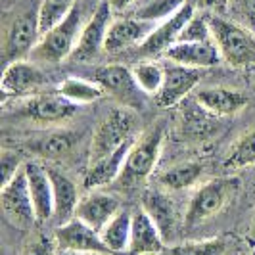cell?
Returning a JSON list of instances; mask_svg holds the SVG:
<instances>
[{"label": "cell", "instance_id": "obj_1", "mask_svg": "<svg viewBox=\"0 0 255 255\" xmlns=\"http://www.w3.org/2000/svg\"><path fill=\"white\" fill-rule=\"evenodd\" d=\"M42 38L40 31V0H17L4 13L2 54L4 64L25 60Z\"/></svg>", "mask_w": 255, "mask_h": 255}, {"label": "cell", "instance_id": "obj_2", "mask_svg": "<svg viewBox=\"0 0 255 255\" xmlns=\"http://www.w3.org/2000/svg\"><path fill=\"white\" fill-rule=\"evenodd\" d=\"M209 23L223 62L232 67H254L255 33L219 13H209Z\"/></svg>", "mask_w": 255, "mask_h": 255}, {"label": "cell", "instance_id": "obj_3", "mask_svg": "<svg viewBox=\"0 0 255 255\" xmlns=\"http://www.w3.org/2000/svg\"><path fill=\"white\" fill-rule=\"evenodd\" d=\"M81 31H83V13H81V8L75 6V10L64 21H60L58 25L42 35L40 42L31 52V56L38 62L58 64L67 56H73Z\"/></svg>", "mask_w": 255, "mask_h": 255}, {"label": "cell", "instance_id": "obj_4", "mask_svg": "<svg viewBox=\"0 0 255 255\" xmlns=\"http://www.w3.org/2000/svg\"><path fill=\"white\" fill-rule=\"evenodd\" d=\"M134 127H136V119L132 112H128L127 108L112 110L92 136L89 163L102 159L108 153L115 152L119 146H123L125 142L136 138Z\"/></svg>", "mask_w": 255, "mask_h": 255}, {"label": "cell", "instance_id": "obj_5", "mask_svg": "<svg viewBox=\"0 0 255 255\" xmlns=\"http://www.w3.org/2000/svg\"><path fill=\"white\" fill-rule=\"evenodd\" d=\"M161 144H163V127L161 125L150 128L140 138H136L127 155L123 173L119 177L123 186H134L152 175L153 167L161 153Z\"/></svg>", "mask_w": 255, "mask_h": 255}, {"label": "cell", "instance_id": "obj_6", "mask_svg": "<svg viewBox=\"0 0 255 255\" xmlns=\"http://www.w3.org/2000/svg\"><path fill=\"white\" fill-rule=\"evenodd\" d=\"M0 205H2V213H4L6 221L15 229L29 230L35 223H38L37 211H35L31 192H29V184H27L25 165L13 175L12 180L2 184Z\"/></svg>", "mask_w": 255, "mask_h": 255}, {"label": "cell", "instance_id": "obj_7", "mask_svg": "<svg viewBox=\"0 0 255 255\" xmlns=\"http://www.w3.org/2000/svg\"><path fill=\"white\" fill-rule=\"evenodd\" d=\"M236 190V180L213 179L202 184L192 194L186 213H184V227L192 229L202 225L207 219L215 217L229 202L230 194Z\"/></svg>", "mask_w": 255, "mask_h": 255}, {"label": "cell", "instance_id": "obj_8", "mask_svg": "<svg viewBox=\"0 0 255 255\" xmlns=\"http://www.w3.org/2000/svg\"><path fill=\"white\" fill-rule=\"evenodd\" d=\"M79 110V104L56 94H31L19 100L17 114L40 125H60L69 121Z\"/></svg>", "mask_w": 255, "mask_h": 255}, {"label": "cell", "instance_id": "obj_9", "mask_svg": "<svg viewBox=\"0 0 255 255\" xmlns=\"http://www.w3.org/2000/svg\"><path fill=\"white\" fill-rule=\"evenodd\" d=\"M112 4L110 0H100L94 13L90 15V19L83 25L81 31V37L73 52V58L79 62H87L92 60L94 56H98L102 50H106V37H108V31L112 25Z\"/></svg>", "mask_w": 255, "mask_h": 255}, {"label": "cell", "instance_id": "obj_10", "mask_svg": "<svg viewBox=\"0 0 255 255\" xmlns=\"http://www.w3.org/2000/svg\"><path fill=\"white\" fill-rule=\"evenodd\" d=\"M54 240L60 252L114 255L104 244L102 234L77 217L69 219L64 225H58V229L54 232Z\"/></svg>", "mask_w": 255, "mask_h": 255}, {"label": "cell", "instance_id": "obj_11", "mask_svg": "<svg viewBox=\"0 0 255 255\" xmlns=\"http://www.w3.org/2000/svg\"><path fill=\"white\" fill-rule=\"evenodd\" d=\"M200 79H202V69L186 67V65L167 60L163 85H161L159 92L153 96L155 104L159 108H173L177 104L184 102L188 98V94L196 90Z\"/></svg>", "mask_w": 255, "mask_h": 255}, {"label": "cell", "instance_id": "obj_12", "mask_svg": "<svg viewBox=\"0 0 255 255\" xmlns=\"http://www.w3.org/2000/svg\"><path fill=\"white\" fill-rule=\"evenodd\" d=\"M196 12H198L196 0H188L179 12L173 13L167 19H163L159 25H155V29L150 33V37L138 46V50L142 54H146V56H155V54L165 52L169 46H173L179 40L184 25L190 21V17Z\"/></svg>", "mask_w": 255, "mask_h": 255}, {"label": "cell", "instance_id": "obj_13", "mask_svg": "<svg viewBox=\"0 0 255 255\" xmlns=\"http://www.w3.org/2000/svg\"><path fill=\"white\" fill-rule=\"evenodd\" d=\"M46 83V75L33 62L17 60L4 67L2 73V94L13 98H25L37 92Z\"/></svg>", "mask_w": 255, "mask_h": 255}, {"label": "cell", "instance_id": "obj_14", "mask_svg": "<svg viewBox=\"0 0 255 255\" xmlns=\"http://www.w3.org/2000/svg\"><path fill=\"white\" fill-rule=\"evenodd\" d=\"M92 81H96L104 89L106 94L114 96L115 100L123 104H130L140 100V96L144 94L140 87L136 85L132 69H128L125 65L119 64H110L94 69V77Z\"/></svg>", "mask_w": 255, "mask_h": 255}, {"label": "cell", "instance_id": "obj_15", "mask_svg": "<svg viewBox=\"0 0 255 255\" xmlns=\"http://www.w3.org/2000/svg\"><path fill=\"white\" fill-rule=\"evenodd\" d=\"M121 211V202L112 192L104 190H89L87 196H83L77 205L75 217L87 223L94 230L102 232L104 227Z\"/></svg>", "mask_w": 255, "mask_h": 255}, {"label": "cell", "instance_id": "obj_16", "mask_svg": "<svg viewBox=\"0 0 255 255\" xmlns=\"http://www.w3.org/2000/svg\"><path fill=\"white\" fill-rule=\"evenodd\" d=\"M155 29V23L146 21L140 17H119L114 19L108 37H106V52L114 54V52L127 50L130 46H140L146 38L150 37Z\"/></svg>", "mask_w": 255, "mask_h": 255}, {"label": "cell", "instance_id": "obj_17", "mask_svg": "<svg viewBox=\"0 0 255 255\" xmlns=\"http://www.w3.org/2000/svg\"><path fill=\"white\" fill-rule=\"evenodd\" d=\"M165 60L175 64L194 67V69H207L215 67L223 62V56L219 52L215 40L211 42H175L165 52Z\"/></svg>", "mask_w": 255, "mask_h": 255}, {"label": "cell", "instance_id": "obj_18", "mask_svg": "<svg viewBox=\"0 0 255 255\" xmlns=\"http://www.w3.org/2000/svg\"><path fill=\"white\" fill-rule=\"evenodd\" d=\"M25 175L38 223L54 219V190L48 167L40 165L38 161H25Z\"/></svg>", "mask_w": 255, "mask_h": 255}, {"label": "cell", "instance_id": "obj_19", "mask_svg": "<svg viewBox=\"0 0 255 255\" xmlns=\"http://www.w3.org/2000/svg\"><path fill=\"white\" fill-rule=\"evenodd\" d=\"M165 252V238L155 227L152 217L138 209L132 215V232L128 244V255H159Z\"/></svg>", "mask_w": 255, "mask_h": 255}, {"label": "cell", "instance_id": "obj_20", "mask_svg": "<svg viewBox=\"0 0 255 255\" xmlns=\"http://www.w3.org/2000/svg\"><path fill=\"white\" fill-rule=\"evenodd\" d=\"M136 142V138L125 142L123 146H119L115 152L108 153L106 157L94 161V163H89V169H87V175H85V188L87 190H98L106 184L114 182L115 179L121 177L123 173V167H125V161H127V155L132 148V144Z\"/></svg>", "mask_w": 255, "mask_h": 255}, {"label": "cell", "instance_id": "obj_21", "mask_svg": "<svg viewBox=\"0 0 255 255\" xmlns=\"http://www.w3.org/2000/svg\"><path fill=\"white\" fill-rule=\"evenodd\" d=\"M142 209L152 217L165 242L173 240L179 230V211L165 192L150 190L142 198Z\"/></svg>", "mask_w": 255, "mask_h": 255}, {"label": "cell", "instance_id": "obj_22", "mask_svg": "<svg viewBox=\"0 0 255 255\" xmlns=\"http://www.w3.org/2000/svg\"><path fill=\"white\" fill-rule=\"evenodd\" d=\"M196 102L215 117H230L242 112L248 104V98L238 90L225 87H207L196 92Z\"/></svg>", "mask_w": 255, "mask_h": 255}, {"label": "cell", "instance_id": "obj_23", "mask_svg": "<svg viewBox=\"0 0 255 255\" xmlns=\"http://www.w3.org/2000/svg\"><path fill=\"white\" fill-rule=\"evenodd\" d=\"M48 175H50L52 190H54V221L56 225H64L69 219L75 217L81 198L77 194L75 182L62 171L48 167Z\"/></svg>", "mask_w": 255, "mask_h": 255}, {"label": "cell", "instance_id": "obj_24", "mask_svg": "<svg viewBox=\"0 0 255 255\" xmlns=\"http://www.w3.org/2000/svg\"><path fill=\"white\" fill-rule=\"evenodd\" d=\"M132 215L127 209H121L100 232L104 244L114 255L127 254L130 244V232H132Z\"/></svg>", "mask_w": 255, "mask_h": 255}, {"label": "cell", "instance_id": "obj_25", "mask_svg": "<svg viewBox=\"0 0 255 255\" xmlns=\"http://www.w3.org/2000/svg\"><path fill=\"white\" fill-rule=\"evenodd\" d=\"M58 92L65 96L67 100L75 104H90L98 98H102L104 89L96 83V81H87V79H81V77H67L60 83Z\"/></svg>", "mask_w": 255, "mask_h": 255}, {"label": "cell", "instance_id": "obj_26", "mask_svg": "<svg viewBox=\"0 0 255 255\" xmlns=\"http://www.w3.org/2000/svg\"><path fill=\"white\" fill-rule=\"evenodd\" d=\"M204 167L196 161H186V163H179L167 169L165 173H161L159 182L165 190L179 192L190 188L192 184H196V180L202 177Z\"/></svg>", "mask_w": 255, "mask_h": 255}, {"label": "cell", "instance_id": "obj_27", "mask_svg": "<svg viewBox=\"0 0 255 255\" xmlns=\"http://www.w3.org/2000/svg\"><path fill=\"white\" fill-rule=\"evenodd\" d=\"M73 142H75V136L71 130H54L31 142V150L44 159H54L69 152Z\"/></svg>", "mask_w": 255, "mask_h": 255}, {"label": "cell", "instance_id": "obj_28", "mask_svg": "<svg viewBox=\"0 0 255 255\" xmlns=\"http://www.w3.org/2000/svg\"><path fill=\"white\" fill-rule=\"evenodd\" d=\"M132 75H134V81L144 94L155 96L163 85L165 67L157 62H152V60H144L132 67Z\"/></svg>", "mask_w": 255, "mask_h": 255}, {"label": "cell", "instance_id": "obj_29", "mask_svg": "<svg viewBox=\"0 0 255 255\" xmlns=\"http://www.w3.org/2000/svg\"><path fill=\"white\" fill-rule=\"evenodd\" d=\"M225 165L229 169H244L255 165V127H252L232 144L225 159Z\"/></svg>", "mask_w": 255, "mask_h": 255}, {"label": "cell", "instance_id": "obj_30", "mask_svg": "<svg viewBox=\"0 0 255 255\" xmlns=\"http://www.w3.org/2000/svg\"><path fill=\"white\" fill-rule=\"evenodd\" d=\"M188 0H144L136 8L134 17H140L152 23H161L163 19L177 13Z\"/></svg>", "mask_w": 255, "mask_h": 255}, {"label": "cell", "instance_id": "obj_31", "mask_svg": "<svg viewBox=\"0 0 255 255\" xmlns=\"http://www.w3.org/2000/svg\"><path fill=\"white\" fill-rule=\"evenodd\" d=\"M77 0H40V31L42 35L64 21L75 10Z\"/></svg>", "mask_w": 255, "mask_h": 255}, {"label": "cell", "instance_id": "obj_32", "mask_svg": "<svg viewBox=\"0 0 255 255\" xmlns=\"http://www.w3.org/2000/svg\"><path fill=\"white\" fill-rule=\"evenodd\" d=\"M179 40L180 42H211L213 31H211V23H209V13L200 12V10L194 13L190 21L182 29Z\"/></svg>", "mask_w": 255, "mask_h": 255}, {"label": "cell", "instance_id": "obj_33", "mask_svg": "<svg viewBox=\"0 0 255 255\" xmlns=\"http://www.w3.org/2000/svg\"><path fill=\"white\" fill-rule=\"evenodd\" d=\"M227 15L238 25L255 33V0H230Z\"/></svg>", "mask_w": 255, "mask_h": 255}, {"label": "cell", "instance_id": "obj_34", "mask_svg": "<svg viewBox=\"0 0 255 255\" xmlns=\"http://www.w3.org/2000/svg\"><path fill=\"white\" fill-rule=\"evenodd\" d=\"M225 254V242L221 238H211L205 242L188 244L173 250L171 255H223Z\"/></svg>", "mask_w": 255, "mask_h": 255}, {"label": "cell", "instance_id": "obj_35", "mask_svg": "<svg viewBox=\"0 0 255 255\" xmlns=\"http://www.w3.org/2000/svg\"><path fill=\"white\" fill-rule=\"evenodd\" d=\"M56 240H50L46 234H35L27 242L21 255H56Z\"/></svg>", "mask_w": 255, "mask_h": 255}, {"label": "cell", "instance_id": "obj_36", "mask_svg": "<svg viewBox=\"0 0 255 255\" xmlns=\"http://www.w3.org/2000/svg\"><path fill=\"white\" fill-rule=\"evenodd\" d=\"M196 108H198V102H196ZM196 108L194 110H188L186 112V117H184V127H186V134H192V136H204V134H209L211 130V121L207 117H200L196 114Z\"/></svg>", "mask_w": 255, "mask_h": 255}, {"label": "cell", "instance_id": "obj_37", "mask_svg": "<svg viewBox=\"0 0 255 255\" xmlns=\"http://www.w3.org/2000/svg\"><path fill=\"white\" fill-rule=\"evenodd\" d=\"M0 163H2V184H6L8 180H12V177L25 165V161L21 159V155L12 150H2L0 155Z\"/></svg>", "mask_w": 255, "mask_h": 255}, {"label": "cell", "instance_id": "obj_38", "mask_svg": "<svg viewBox=\"0 0 255 255\" xmlns=\"http://www.w3.org/2000/svg\"><path fill=\"white\" fill-rule=\"evenodd\" d=\"M230 0H196V8L205 13H219L225 15L229 10Z\"/></svg>", "mask_w": 255, "mask_h": 255}, {"label": "cell", "instance_id": "obj_39", "mask_svg": "<svg viewBox=\"0 0 255 255\" xmlns=\"http://www.w3.org/2000/svg\"><path fill=\"white\" fill-rule=\"evenodd\" d=\"M134 2H136V0H110L114 13H123L125 10H128Z\"/></svg>", "mask_w": 255, "mask_h": 255}, {"label": "cell", "instance_id": "obj_40", "mask_svg": "<svg viewBox=\"0 0 255 255\" xmlns=\"http://www.w3.org/2000/svg\"><path fill=\"white\" fill-rule=\"evenodd\" d=\"M248 242L252 248H255V215L252 217V223H250V229H248Z\"/></svg>", "mask_w": 255, "mask_h": 255}, {"label": "cell", "instance_id": "obj_41", "mask_svg": "<svg viewBox=\"0 0 255 255\" xmlns=\"http://www.w3.org/2000/svg\"><path fill=\"white\" fill-rule=\"evenodd\" d=\"M60 255H108V254H75V252H60Z\"/></svg>", "mask_w": 255, "mask_h": 255}, {"label": "cell", "instance_id": "obj_42", "mask_svg": "<svg viewBox=\"0 0 255 255\" xmlns=\"http://www.w3.org/2000/svg\"><path fill=\"white\" fill-rule=\"evenodd\" d=\"M252 81H254V83H255V65H254V67H252Z\"/></svg>", "mask_w": 255, "mask_h": 255}, {"label": "cell", "instance_id": "obj_43", "mask_svg": "<svg viewBox=\"0 0 255 255\" xmlns=\"http://www.w3.org/2000/svg\"><path fill=\"white\" fill-rule=\"evenodd\" d=\"M250 255H255V250H254V252H252V254H250Z\"/></svg>", "mask_w": 255, "mask_h": 255}]
</instances>
